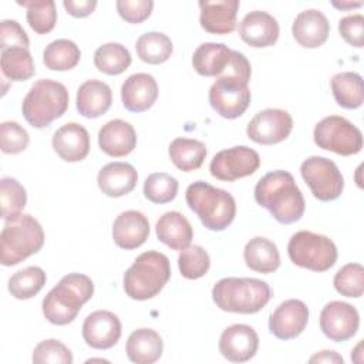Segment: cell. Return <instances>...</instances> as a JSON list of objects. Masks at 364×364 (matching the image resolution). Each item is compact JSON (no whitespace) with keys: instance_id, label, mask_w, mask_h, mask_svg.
Here are the masks:
<instances>
[{"instance_id":"cell-50","label":"cell","mask_w":364,"mask_h":364,"mask_svg":"<svg viewBox=\"0 0 364 364\" xmlns=\"http://www.w3.org/2000/svg\"><path fill=\"white\" fill-rule=\"evenodd\" d=\"M334 7H337V9H341V10H346V9H354V7H360V6H363V3L361 1H358V3H353V1H348V3H338V1H333L331 3Z\"/></svg>"},{"instance_id":"cell-10","label":"cell","mask_w":364,"mask_h":364,"mask_svg":"<svg viewBox=\"0 0 364 364\" xmlns=\"http://www.w3.org/2000/svg\"><path fill=\"white\" fill-rule=\"evenodd\" d=\"M313 139L318 148L341 156L355 155L363 148L361 131L338 115H330L318 121L313 131Z\"/></svg>"},{"instance_id":"cell-9","label":"cell","mask_w":364,"mask_h":364,"mask_svg":"<svg viewBox=\"0 0 364 364\" xmlns=\"http://www.w3.org/2000/svg\"><path fill=\"white\" fill-rule=\"evenodd\" d=\"M290 260L303 269L313 272H326L337 260V247L334 242L310 230H299L291 235L287 243Z\"/></svg>"},{"instance_id":"cell-26","label":"cell","mask_w":364,"mask_h":364,"mask_svg":"<svg viewBox=\"0 0 364 364\" xmlns=\"http://www.w3.org/2000/svg\"><path fill=\"white\" fill-rule=\"evenodd\" d=\"M112 102V91L108 84L98 80H87L77 91V109L85 118H97L105 114Z\"/></svg>"},{"instance_id":"cell-36","label":"cell","mask_w":364,"mask_h":364,"mask_svg":"<svg viewBox=\"0 0 364 364\" xmlns=\"http://www.w3.org/2000/svg\"><path fill=\"white\" fill-rule=\"evenodd\" d=\"M131 54L119 43H107L100 46L94 53L95 67L107 75L122 74L131 65Z\"/></svg>"},{"instance_id":"cell-41","label":"cell","mask_w":364,"mask_h":364,"mask_svg":"<svg viewBox=\"0 0 364 364\" xmlns=\"http://www.w3.org/2000/svg\"><path fill=\"white\" fill-rule=\"evenodd\" d=\"M178 181L165 172L151 173L144 182V195L152 203H168L175 199Z\"/></svg>"},{"instance_id":"cell-14","label":"cell","mask_w":364,"mask_h":364,"mask_svg":"<svg viewBox=\"0 0 364 364\" xmlns=\"http://www.w3.org/2000/svg\"><path fill=\"white\" fill-rule=\"evenodd\" d=\"M360 316L354 306L344 301H330L320 313V328L331 341L350 340L358 330Z\"/></svg>"},{"instance_id":"cell-24","label":"cell","mask_w":364,"mask_h":364,"mask_svg":"<svg viewBox=\"0 0 364 364\" xmlns=\"http://www.w3.org/2000/svg\"><path fill=\"white\" fill-rule=\"evenodd\" d=\"M98 145L109 156L119 158L131 154L136 146V132L124 119H111L98 132Z\"/></svg>"},{"instance_id":"cell-8","label":"cell","mask_w":364,"mask_h":364,"mask_svg":"<svg viewBox=\"0 0 364 364\" xmlns=\"http://www.w3.org/2000/svg\"><path fill=\"white\" fill-rule=\"evenodd\" d=\"M68 101L70 97L64 84L41 78L31 85L24 97L21 111L31 127L44 128L63 117L68 108Z\"/></svg>"},{"instance_id":"cell-43","label":"cell","mask_w":364,"mask_h":364,"mask_svg":"<svg viewBox=\"0 0 364 364\" xmlns=\"http://www.w3.org/2000/svg\"><path fill=\"white\" fill-rule=\"evenodd\" d=\"M31 360L36 364H46V363L71 364L73 363V353L61 341H58L55 338H48V340L40 341L34 347Z\"/></svg>"},{"instance_id":"cell-39","label":"cell","mask_w":364,"mask_h":364,"mask_svg":"<svg viewBox=\"0 0 364 364\" xmlns=\"http://www.w3.org/2000/svg\"><path fill=\"white\" fill-rule=\"evenodd\" d=\"M27 203L24 186L14 178L4 176L0 179V205L1 218L9 220L21 213Z\"/></svg>"},{"instance_id":"cell-3","label":"cell","mask_w":364,"mask_h":364,"mask_svg":"<svg viewBox=\"0 0 364 364\" xmlns=\"http://www.w3.org/2000/svg\"><path fill=\"white\" fill-rule=\"evenodd\" d=\"M92 294L94 283L88 276L82 273H70L44 297L43 314L51 324H70Z\"/></svg>"},{"instance_id":"cell-12","label":"cell","mask_w":364,"mask_h":364,"mask_svg":"<svg viewBox=\"0 0 364 364\" xmlns=\"http://www.w3.org/2000/svg\"><path fill=\"white\" fill-rule=\"evenodd\" d=\"M260 166L259 154L245 145L219 151L210 161V175L219 181L233 182L253 175Z\"/></svg>"},{"instance_id":"cell-48","label":"cell","mask_w":364,"mask_h":364,"mask_svg":"<svg viewBox=\"0 0 364 364\" xmlns=\"http://www.w3.org/2000/svg\"><path fill=\"white\" fill-rule=\"evenodd\" d=\"M63 6L67 10V13L73 17H87L95 10L97 1L95 0H64Z\"/></svg>"},{"instance_id":"cell-47","label":"cell","mask_w":364,"mask_h":364,"mask_svg":"<svg viewBox=\"0 0 364 364\" xmlns=\"http://www.w3.org/2000/svg\"><path fill=\"white\" fill-rule=\"evenodd\" d=\"M30 40L24 28L16 20H3L0 23V48L23 47L28 48Z\"/></svg>"},{"instance_id":"cell-49","label":"cell","mask_w":364,"mask_h":364,"mask_svg":"<svg viewBox=\"0 0 364 364\" xmlns=\"http://www.w3.org/2000/svg\"><path fill=\"white\" fill-rule=\"evenodd\" d=\"M309 363H333V364H343L344 360L341 355H338L336 351H330V350H324L320 351L317 354H314L313 357L309 358Z\"/></svg>"},{"instance_id":"cell-5","label":"cell","mask_w":364,"mask_h":364,"mask_svg":"<svg viewBox=\"0 0 364 364\" xmlns=\"http://www.w3.org/2000/svg\"><path fill=\"white\" fill-rule=\"evenodd\" d=\"M186 203L200 219L202 225L213 232L225 230L236 216L235 198L225 189L196 181L186 188Z\"/></svg>"},{"instance_id":"cell-7","label":"cell","mask_w":364,"mask_h":364,"mask_svg":"<svg viewBox=\"0 0 364 364\" xmlns=\"http://www.w3.org/2000/svg\"><path fill=\"white\" fill-rule=\"evenodd\" d=\"M44 245V232L37 219L20 213L6 220L0 233V262L14 266L37 253Z\"/></svg>"},{"instance_id":"cell-37","label":"cell","mask_w":364,"mask_h":364,"mask_svg":"<svg viewBox=\"0 0 364 364\" xmlns=\"http://www.w3.org/2000/svg\"><path fill=\"white\" fill-rule=\"evenodd\" d=\"M47 274L38 266H28L16 272L9 279V291L18 300L34 297L46 284Z\"/></svg>"},{"instance_id":"cell-6","label":"cell","mask_w":364,"mask_h":364,"mask_svg":"<svg viewBox=\"0 0 364 364\" xmlns=\"http://www.w3.org/2000/svg\"><path fill=\"white\" fill-rule=\"evenodd\" d=\"M171 279L169 259L156 250L141 253L124 273V290L134 300H148L159 294Z\"/></svg>"},{"instance_id":"cell-11","label":"cell","mask_w":364,"mask_h":364,"mask_svg":"<svg viewBox=\"0 0 364 364\" xmlns=\"http://www.w3.org/2000/svg\"><path fill=\"white\" fill-rule=\"evenodd\" d=\"M300 173L313 196L328 202L337 199L344 189V178L337 165L324 156H310L301 162Z\"/></svg>"},{"instance_id":"cell-16","label":"cell","mask_w":364,"mask_h":364,"mask_svg":"<svg viewBox=\"0 0 364 364\" xmlns=\"http://www.w3.org/2000/svg\"><path fill=\"white\" fill-rule=\"evenodd\" d=\"M121 330V321L117 314L108 310H97L84 320L82 338L92 348L108 350L118 343Z\"/></svg>"},{"instance_id":"cell-25","label":"cell","mask_w":364,"mask_h":364,"mask_svg":"<svg viewBox=\"0 0 364 364\" xmlns=\"http://www.w3.org/2000/svg\"><path fill=\"white\" fill-rule=\"evenodd\" d=\"M138 182L136 169L128 162H109L97 176L101 192L109 198H119L134 191Z\"/></svg>"},{"instance_id":"cell-19","label":"cell","mask_w":364,"mask_h":364,"mask_svg":"<svg viewBox=\"0 0 364 364\" xmlns=\"http://www.w3.org/2000/svg\"><path fill=\"white\" fill-rule=\"evenodd\" d=\"M51 145L63 161L80 162L90 152V134L82 125L68 122L54 132Z\"/></svg>"},{"instance_id":"cell-30","label":"cell","mask_w":364,"mask_h":364,"mask_svg":"<svg viewBox=\"0 0 364 364\" xmlns=\"http://www.w3.org/2000/svg\"><path fill=\"white\" fill-rule=\"evenodd\" d=\"M243 257L246 266L250 270L263 274L273 273L280 266V255L277 246L272 240L262 236H256L246 243L243 249Z\"/></svg>"},{"instance_id":"cell-23","label":"cell","mask_w":364,"mask_h":364,"mask_svg":"<svg viewBox=\"0 0 364 364\" xmlns=\"http://www.w3.org/2000/svg\"><path fill=\"white\" fill-rule=\"evenodd\" d=\"M149 236V222L138 210H125L117 216L112 223L114 243L125 250L136 249L145 243Z\"/></svg>"},{"instance_id":"cell-44","label":"cell","mask_w":364,"mask_h":364,"mask_svg":"<svg viewBox=\"0 0 364 364\" xmlns=\"http://www.w3.org/2000/svg\"><path fill=\"white\" fill-rule=\"evenodd\" d=\"M27 131L16 121H4L0 125V148L4 154H20L28 146Z\"/></svg>"},{"instance_id":"cell-28","label":"cell","mask_w":364,"mask_h":364,"mask_svg":"<svg viewBox=\"0 0 364 364\" xmlns=\"http://www.w3.org/2000/svg\"><path fill=\"white\" fill-rule=\"evenodd\" d=\"M164 351L162 337L152 328H138L127 340L125 353L129 361L136 364H152Z\"/></svg>"},{"instance_id":"cell-22","label":"cell","mask_w":364,"mask_h":364,"mask_svg":"<svg viewBox=\"0 0 364 364\" xmlns=\"http://www.w3.org/2000/svg\"><path fill=\"white\" fill-rule=\"evenodd\" d=\"M294 40L304 48H317L323 46L330 34L327 17L316 9L300 11L291 26Z\"/></svg>"},{"instance_id":"cell-1","label":"cell","mask_w":364,"mask_h":364,"mask_svg":"<svg viewBox=\"0 0 364 364\" xmlns=\"http://www.w3.org/2000/svg\"><path fill=\"white\" fill-rule=\"evenodd\" d=\"M250 74L249 60L233 50L229 65L216 77L209 90V104L220 117L235 119L247 109L252 98L249 88Z\"/></svg>"},{"instance_id":"cell-35","label":"cell","mask_w":364,"mask_h":364,"mask_svg":"<svg viewBox=\"0 0 364 364\" xmlns=\"http://www.w3.org/2000/svg\"><path fill=\"white\" fill-rule=\"evenodd\" d=\"M135 48L138 57L146 64H162L171 57L173 51L171 38L159 31H149L142 34L136 40Z\"/></svg>"},{"instance_id":"cell-15","label":"cell","mask_w":364,"mask_h":364,"mask_svg":"<svg viewBox=\"0 0 364 364\" xmlns=\"http://www.w3.org/2000/svg\"><path fill=\"white\" fill-rule=\"evenodd\" d=\"M309 321L307 306L297 299L280 303L269 317L270 333L280 340H291L303 333Z\"/></svg>"},{"instance_id":"cell-34","label":"cell","mask_w":364,"mask_h":364,"mask_svg":"<svg viewBox=\"0 0 364 364\" xmlns=\"http://www.w3.org/2000/svg\"><path fill=\"white\" fill-rule=\"evenodd\" d=\"M1 73L11 81H26L36 73L33 57L28 48L13 47L1 50Z\"/></svg>"},{"instance_id":"cell-27","label":"cell","mask_w":364,"mask_h":364,"mask_svg":"<svg viewBox=\"0 0 364 364\" xmlns=\"http://www.w3.org/2000/svg\"><path fill=\"white\" fill-rule=\"evenodd\" d=\"M156 237L173 250H183L191 246L193 229L189 220L176 210L164 213L155 226Z\"/></svg>"},{"instance_id":"cell-29","label":"cell","mask_w":364,"mask_h":364,"mask_svg":"<svg viewBox=\"0 0 364 364\" xmlns=\"http://www.w3.org/2000/svg\"><path fill=\"white\" fill-rule=\"evenodd\" d=\"M232 51L222 43H203L192 55V65L199 75L219 77L230 63Z\"/></svg>"},{"instance_id":"cell-45","label":"cell","mask_w":364,"mask_h":364,"mask_svg":"<svg viewBox=\"0 0 364 364\" xmlns=\"http://www.w3.org/2000/svg\"><path fill=\"white\" fill-rule=\"evenodd\" d=\"M115 6L122 20L131 24H139L151 16L154 9V1L152 0H118Z\"/></svg>"},{"instance_id":"cell-42","label":"cell","mask_w":364,"mask_h":364,"mask_svg":"<svg viewBox=\"0 0 364 364\" xmlns=\"http://www.w3.org/2000/svg\"><path fill=\"white\" fill-rule=\"evenodd\" d=\"M333 284L341 296L361 297L364 293V267L360 263L344 264L334 274Z\"/></svg>"},{"instance_id":"cell-13","label":"cell","mask_w":364,"mask_h":364,"mask_svg":"<svg viewBox=\"0 0 364 364\" xmlns=\"http://www.w3.org/2000/svg\"><path fill=\"white\" fill-rule=\"evenodd\" d=\"M293 129L291 115L279 108H267L257 112L247 124L249 139L260 145H273L284 141Z\"/></svg>"},{"instance_id":"cell-32","label":"cell","mask_w":364,"mask_h":364,"mask_svg":"<svg viewBox=\"0 0 364 364\" xmlns=\"http://www.w3.org/2000/svg\"><path fill=\"white\" fill-rule=\"evenodd\" d=\"M172 164L182 172H192L202 166L206 158V146L203 142L192 138H175L168 148Z\"/></svg>"},{"instance_id":"cell-46","label":"cell","mask_w":364,"mask_h":364,"mask_svg":"<svg viewBox=\"0 0 364 364\" xmlns=\"http://www.w3.org/2000/svg\"><path fill=\"white\" fill-rule=\"evenodd\" d=\"M338 31L344 41L355 48L364 44V17L361 14H350L338 21Z\"/></svg>"},{"instance_id":"cell-18","label":"cell","mask_w":364,"mask_h":364,"mask_svg":"<svg viewBox=\"0 0 364 364\" xmlns=\"http://www.w3.org/2000/svg\"><path fill=\"white\" fill-rule=\"evenodd\" d=\"M277 20L262 10L247 13L239 24L240 38L255 48H264L273 46L279 38Z\"/></svg>"},{"instance_id":"cell-33","label":"cell","mask_w":364,"mask_h":364,"mask_svg":"<svg viewBox=\"0 0 364 364\" xmlns=\"http://www.w3.org/2000/svg\"><path fill=\"white\" fill-rule=\"evenodd\" d=\"M81 58L78 46L67 38L51 41L43 51V63L48 70L67 71L73 70Z\"/></svg>"},{"instance_id":"cell-4","label":"cell","mask_w":364,"mask_h":364,"mask_svg":"<svg viewBox=\"0 0 364 364\" xmlns=\"http://www.w3.org/2000/svg\"><path fill=\"white\" fill-rule=\"evenodd\" d=\"M270 297V286L252 277H225L212 289L215 304L229 313L255 314L269 303Z\"/></svg>"},{"instance_id":"cell-21","label":"cell","mask_w":364,"mask_h":364,"mask_svg":"<svg viewBox=\"0 0 364 364\" xmlns=\"http://www.w3.org/2000/svg\"><path fill=\"white\" fill-rule=\"evenodd\" d=\"M158 98V84L151 74L136 73L129 75L121 87L122 105L131 112L149 109Z\"/></svg>"},{"instance_id":"cell-40","label":"cell","mask_w":364,"mask_h":364,"mask_svg":"<svg viewBox=\"0 0 364 364\" xmlns=\"http://www.w3.org/2000/svg\"><path fill=\"white\" fill-rule=\"evenodd\" d=\"M178 266L179 272L185 279L196 280L203 277L210 266V259L208 252L199 246H188L186 249L181 250L178 256Z\"/></svg>"},{"instance_id":"cell-20","label":"cell","mask_w":364,"mask_h":364,"mask_svg":"<svg viewBox=\"0 0 364 364\" xmlns=\"http://www.w3.org/2000/svg\"><path fill=\"white\" fill-rule=\"evenodd\" d=\"M200 27L210 34H229L236 27V16L240 3L237 0L199 1Z\"/></svg>"},{"instance_id":"cell-17","label":"cell","mask_w":364,"mask_h":364,"mask_svg":"<svg viewBox=\"0 0 364 364\" xmlns=\"http://www.w3.org/2000/svg\"><path fill=\"white\" fill-rule=\"evenodd\" d=\"M259 347V336L247 324H232L223 330L219 338V353L232 363H245L255 357Z\"/></svg>"},{"instance_id":"cell-38","label":"cell","mask_w":364,"mask_h":364,"mask_svg":"<svg viewBox=\"0 0 364 364\" xmlns=\"http://www.w3.org/2000/svg\"><path fill=\"white\" fill-rule=\"evenodd\" d=\"M17 4L27 9L26 18L34 33L47 34L54 28L57 23V10L53 0L17 1Z\"/></svg>"},{"instance_id":"cell-2","label":"cell","mask_w":364,"mask_h":364,"mask_svg":"<svg viewBox=\"0 0 364 364\" xmlns=\"http://www.w3.org/2000/svg\"><path fill=\"white\" fill-rule=\"evenodd\" d=\"M255 200L282 225L300 220L306 209L303 193L293 175L282 169L269 172L259 179L255 186Z\"/></svg>"},{"instance_id":"cell-31","label":"cell","mask_w":364,"mask_h":364,"mask_svg":"<svg viewBox=\"0 0 364 364\" xmlns=\"http://www.w3.org/2000/svg\"><path fill=\"white\" fill-rule=\"evenodd\" d=\"M331 92L336 102L347 109L360 108L364 101L363 78L354 71H343L330 80Z\"/></svg>"}]
</instances>
